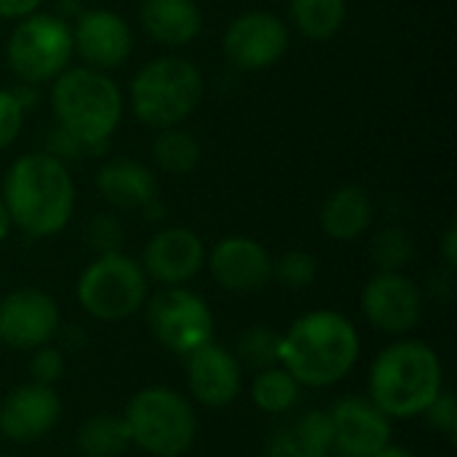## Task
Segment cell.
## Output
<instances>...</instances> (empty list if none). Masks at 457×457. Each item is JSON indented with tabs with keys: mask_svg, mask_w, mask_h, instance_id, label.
I'll return each mask as SVG.
<instances>
[{
	"mask_svg": "<svg viewBox=\"0 0 457 457\" xmlns=\"http://www.w3.org/2000/svg\"><path fill=\"white\" fill-rule=\"evenodd\" d=\"M46 0H0V19H8V21H19L35 11L43 8Z\"/></svg>",
	"mask_w": 457,
	"mask_h": 457,
	"instance_id": "cell-35",
	"label": "cell"
},
{
	"mask_svg": "<svg viewBox=\"0 0 457 457\" xmlns=\"http://www.w3.org/2000/svg\"><path fill=\"white\" fill-rule=\"evenodd\" d=\"M375 206L361 185H340L332 190L319 212L321 233L337 244H351L372 228Z\"/></svg>",
	"mask_w": 457,
	"mask_h": 457,
	"instance_id": "cell-21",
	"label": "cell"
},
{
	"mask_svg": "<svg viewBox=\"0 0 457 457\" xmlns=\"http://www.w3.org/2000/svg\"><path fill=\"white\" fill-rule=\"evenodd\" d=\"M415 257V238L402 225H388L378 230L370 241V260L378 270L399 273Z\"/></svg>",
	"mask_w": 457,
	"mask_h": 457,
	"instance_id": "cell-26",
	"label": "cell"
},
{
	"mask_svg": "<svg viewBox=\"0 0 457 457\" xmlns=\"http://www.w3.org/2000/svg\"><path fill=\"white\" fill-rule=\"evenodd\" d=\"M278 348H281V332L265 324H254L241 332L233 353L238 356L241 367L268 370L278 364Z\"/></svg>",
	"mask_w": 457,
	"mask_h": 457,
	"instance_id": "cell-27",
	"label": "cell"
},
{
	"mask_svg": "<svg viewBox=\"0 0 457 457\" xmlns=\"http://www.w3.org/2000/svg\"><path fill=\"white\" fill-rule=\"evenodd\" d=\"M62 332L59 303L35 287H21L0 297V343L13 351H35Z\"/></svg>",
	"mask_w": 457,
	"mask_h": 457,
	"instance_id": "cell-12",
	"label": "cell"
},
{
	"mask_svg": "<svg viewBox=\"0 0 457 457\" xmlns=\"http://www.w3.org/2000/svg\"><path fill=\"white\" fill-rule=\"evenodd\" d=\"M442 260L447 265V270H455L457 268V228L450 225L445 233H442Z\"/></svg>",
	"mask_w": 457,
	"mask_h": 457,
	"instance_id": "cell-36",
	"label": "cell"
},
{
	"mask_svg": "<svg viewBox=\"0 0 457 457\" xmlns=\"http://www.w3.org/2000/svg\"><path fill=\"white\" fill-rule=\"evenodd\" d=\"M0 198L11 225L27 238L59 236L75 214V179L64 161L46 150L19 155L5 177Z\"/></svg>",
	"mask_w": 457,
	"mask_h": 457,
	"instance_id": "cell-1",
	"label": "cell"
},
{
	"mask_svg": "<svg viewBox=\"0 0 457 457\" xmlns=\"http://www.w3.org/2000/svg\"><path fill=\"white\" fill-rule=\"evenodd\" d=\"M88 241H91V246L99 254L120 252V246H123V228H120V222L112 214H99L88 225Z\"/></svg>",
	"mask_w": 457,
	"mask_h": 457,
	"instance_id": "cell-33",
	"label": "cell"
},
{
	"mask_svg": "<svg viewBox=\"0 0 457 457\" xmlns=\"http://www.w3.org/2000/svg\"><path fill=\"white\" fill-rule=\"evenodd\" d=\"M62 420V399L54 386L24 383L0 402V434L13 445L46 439Z\"/></svg>",
	"mask_w": 457,
	"mask_h": 457,
	"instance_id": "cell-16",
	"label": "cell"
},
{
	"mask_svg": "<svg viewBox=\"0 0 457 457\" xmlns=\"http://www.w3.org/2000/svg\"><path fill=\"white\" fill-rule=\"evenodd\" d=\"M51 110L56 126L78 139L91 155H102L120 129L126 99L118 83L94 67H67L51 80Z\"/></svg>",
	"mask_w": 457,
	"mask_h": 457,
	"instance_id": "cell-4",
	"label": "cell"
},
{
	"mask_svg": "<svg viewBox=\"0 0 457 457\" xmlns=\"http://www.w3.org/2000/svg\"><path fill=\"white\" fill-rule=\"evenodd\" d=\"M123 420L131 445L150 457H182L198 436V418L187 396L169 386H147L137 391Z\"/></svg>",
	"mask_w": 457,
	"mask_h": 457,
	"instance_id": "cell-6",
	"label": "cell"
},
{
	"mask_svg": "<svg viewBox=\"0 0 457 457\" xmlns=\"http://www.w3.org/2000/svg\"><path fill=\"white\" fill-rule=\"evenodd\" d=\"M335 445L340 457H372L391 442L394 420L370 396H345L332 410Z\"/></svg>",
	"mask_w": 457,
	"mask_h": 457,
	"instance_id": "cell-18",
	"label": "cell"
},
{
	"mask_svg": "<svg viewBox=\"0 0 457 457\" xmlns=\"http://www.w3.org/2000/svg\"><path fill=\"white\" fill-rule=\"evenodd\" d=\"M292 434H295L303 445H308L311 450H316L319 455L329 457L332 445H335V428H332L329 410H308V412H303V415L295 420Z\"/></svg>",
	"mask_w": 457,
	"mask_h": 457,
	"instance_id": "cell-29",
	"label": "cell"
},
{
	"mask_svg": "<svg viewBox=\"0 0 457 457\" xmlns=\"http://www.w3.org/2000/svg\"><path fill=\"white\" fill-rule=\"evenodd\" d=\"M273 278L287 289H305L319 278V262L311 252L292 249L273 262Z\"/></svg>",
	"mask_w": 457,
	"mask_h": 457,
	"instance_id": "cell-28",
	"label": "cell"
},
{
	"mask_svg": "<svg viewBox=\"0 0 457 457\" xmlns=\"http://www.w3.org/2000/svg\"><path fill=\"white\" fill-rule=\"evenodd\" d=\"M185 372H187V391L193 402H198L201 407L220 410L241 396L244 367L230 348L214 340L185 356Z\"/></svg>",
	"mask_w": 457,
	"mask_h": 457,
	"instance_id": "cell-17",
	"label": "cell"
},
{
	"mask_svg": "<svg viewBox=\"0 0 457 457\" xmlns=\"http://www.w3.org/2000/svg\"><path fill=\"white\" fill-rule=\"evenodd\" d=\"M75 297L80 311L94 321L118 324L145 308L150 297V281L134 257L123 252H107L96 254L80 270Z\"/></svg>",
	"mask_w": 457,
	"mask_h": 457,
	"instance_id": "cell-7",
	"label": "cell"
},
{
	"mask_svg": "<svg viewBox=\"0 0 457 457\" xmlns=\"http://www.w3.org/2000/svg\"><path fill=\"white\" fill-rule=\"evenodd\" d=\"M361 356L356 324L329 308H316L281 332L278 364L303 388H329L351 375Z\"/></svg>",
	"mask_w": 457,
	"mask_h": 457,
	"instance_id": "cell-2",
	"label": "cell"
},
{
	"mask_svg": "<svg viewBox=\"0 0 457 457\" xmlns=\"http://www.w3.org/2000/svg\"><path fill=\"white\" fill-rule=\"evenodd\" d=\"M204 102V75L182 56H158L145 62L129 86L134 118L147 129L182 126Z\"/></svg>",
	"mask_w": 457,
	"mask_h": 457,
	"instance_id": "cell-5",
	"label": "cell"
},
{
	"mask_svg": "<svg viewBox=\"0 0 457 457\" xmlns=\"http://www.w3.org/2000/svg\"><path fill=\"white\" fill-rule=\"evenodd\" d=\"M249 399L265 415H287L300 404L303 386L281 364H276L268 370H257L249 388Z\"/></svg>",
	"mask_w": 457,
	"mask_h": 457,
	"instance_id": "cell-25",
	"label": "cell"
},
{
	"mask_svg": "<svg viewBox=\"0 0 457 457\" xmlns=\"http://www.w3.org/2000/svg\"><path fill=\"white\" fill-rule=\"evenodd\" d=\"M345 16L348 0H289V21L313 43L335 37L343 29Z\"/></svg>",
	"mask_w": 457,
	"mask_h": 457,
	"instance_id": "cell-23",
	"label": "cell"
},
{
	"mask_svg": "<svg viewBox=\"0 0 457 457\" xmlns=\"http://www.w3.org/2000/svg\"><path fill=\"white\" fill-rule=\"evenodd\" d=\"M423 418H426V423H428L436 434H442L445 439L455 442L457 402H455V394H453L450 388H445V391H442V394L428 404V410L423 412Z\"/></svg>",
	"mask_w": 457,
	"mask_h": 457,
	"instance_id": "cell-32",
	"label": "cell"
},
{
	"mask_svg": "<svg viewBox=\"0 0 457 457\" xmlns=\"http://www.w3.org/2000/svg\"><path fill=\"white\" fill-rule=\"evenodd\" d=\"M72 27L59 13L35 11L19 19L5 40L8 70L27 86L51 83L72 62Z\"/></svg>",
	"mask_w": 457,
	"mask_h": 457,
	"instance_id": "cell-8",
	"label": "cell"
},
{
	"mask_svg": "<svg viewBox=\"0 0 457 457\" xmlns=\"http://www.w3.org/2000/svg\"><path fill=\"white\" fill-rule=\"evenodd\" d=\"M96 190L110 206L134 212L155 198L158 179L155 171L137 158H110L96 171Z\"/></svg>",
	"mask_w": 457,
	"mask_h": 457,
	"instance_id": "cell-20",
	"label": "cell"
},
{
	"mask_svg": "<svg viewBox=\"0 0 457 457\" xmlns=\"http://www.w3.org/2000/svg\"><path fill=\"white\" fill-rule=\"evenodd\" d=\"M72 46L86 67L110 72L129 62L134 51V32L126 16L112 8H88L75 16Z\"/></svg>",
	"mask_w": 457,
	"mask_h": 457,
	"instance_id": "cell-14",
	"label": "cell"
},
{
	"mask_svg": "<svg viewBox=\"0 0 457 457\" xmlns=\"http://www.w3.org/2000/svg\"><path fill=\"white\" fill-rule=\"evenodd\" d=\"M445 391V367L439 353L415 337H396L386 345L367 378V396L391 418H423L428 404Z\"/></svg>",
	"mask_w": 457,
	"mask_h": 457,
	"instance_id": "cell-3",
	"label": "cell"
},
{
	"mask_svg": "<svg viewBox=\"0 0 457 457\" xmlns=\"http://www.w3.org/2000/svg\"><path fill=\"white\" fill-rule=\"evenodd\" d=\"M206 268L214 284L230 295H257L273 281V257L252 236L220 238L206 252Z\"/></svg>",
	"mask_w": 457,
	"mask_h": 457,
	"instance_id": "cell-13",
	"label": "cell"
},
{
	"mask_svg": "<svg viewBox=\"0 0 457 457\" xmlns=\"http://www.w3.org/2000/svg\"><path fill=\"white\" fill-rule=\"evenodd\" d=\"M361 313L372 329L388 337H407L426 313V295L404 270H378L361 289Z\"/></svg>",
	"mask_w": 457,
	"mask_h": 457,
	"instance_id": "cell-10",
	"label": "cell"
},
{
	"mask_svg": "<svg viewBox=\"0 0 457 457\" xmlns=\"http://www.w3.org/2000/svg\"><path fill=\"white\" fill-rule=\"evenodd\" d=\"M372 457H415L407 447H402V445H394V442H388L383 450H378Z\"/></svg>",
	"mask_w": 457,
	"mask_h": 457,
	"instance_id": "cell-37",
	"label": "cell"
},
{
	"mask_svg": "<svg viewBox=\"0 0 457 457\" xmlns=\"http://www.w3.org/2000/svg\"><path fill=\"white\" fill-rule=\"evenodd\" d=\"M24 115L27 110L21 107L13 88H0V153L19 139L24 129Z\"/></svg>",
	"mask_w": 457,
	"mask_h": 457,
	"instance_id": "cell-31",
	"label": "cell"
},
{
	"mask_svg": "<svg viewBox=\"0 0 457 457\" xmlns=\"http://www.w3.org/2000/svg\"><path fill=\"white\" fill-rule=\"evenodd\" d=\"M150 335L171 353L190 356L214 340V313L209 303L187 287H163L145 303Z\"/></svg>",
	"mask_w": 457,
	"mask_h": 457,
	"instance_id": "cell-9",
	"label": "cell"
},
{
	"mask_svg": "<svg viewBox=\"0 0 457 457\" xmlns=\"http://www.w3.org/2000/svg\"><path fill=\"white\" fill-rule=\"evenodd\" d=\"M29 364H27V372H29V380L32 383H40V386H56L67 370V359H64V351L54 343L48 345H40L35 351H29Z\"/></svg>",
	"mask_w": 457,
	"mask_h": 457,
	"instance_id": "cell-30",
	"label": "cell"
},
{
	"mask_svg": "<svg viewBox=\"0 0 457 457\" xmlns=\"http://www.w3.org/2000/svg\"><path fill=\"white\" fill-rule=\"evenodd\" d=\"M75 445L83 457H120L131 447V436L123 415L96 412L80 423Z\"/></svg>",
	"mask_w": 457,
	"mask_h": 457,
	"instance_id": "cell-22",
	"label": "cell"
},
{
	"mask_svg": "<svg viewBox=\"0 0 457 457\" xmlns=\"http://www.w3.org/2000/svg\"><path fill=\"white\" fill-rule=\"evenodd\" d=\"M137 19L142 32L166 48H185L204 29V16L195 0H139Z\"/></svg>",
	"mask_w": 457,
	"mask_h": 457,
	"instance_id": "cell-19",
	"label": "cell"
},
{
	"mask_svg": "<svg viewBox=\"0 0 457 457\" xmlns=\"http://www.w3.org/2000/svg\"><path fill=\"white\" fill-rule=\"evenodd\" d=\"M150 155L158 171L171 177H187L201 163V142L182 126L161 129L150 145Z\"/></svg>",
	"mask_w": 457,
	"mask_h": 457,
	"instance_id": "cell-24",
	"label": "cell"
},
{
	"mask_svg": "<svg viewBox=\"0 0 457 457\" xmlns=\"http://www.w3.org/2000/svg\"><path fill=\"white\" fill-rule=\"evenodd\" d=\"M265 457H324L319 455L316 450H311L308 445H303L292 428H284V431H276L265 447Z\"/></svg>",
	"mask_w": 457,
	"mask_h": 457,
	"instance_id": "cell-34",
	"label": "cell"
},
{
	"mask_svg": "<svg viewBox=\"0 0 457 457\" xmlns=\"http://www.w3.org/2000/svg\"><path fill=\"white\" fill-rule=\"evenodd\" d=\"M139 265L147 281L161 287H187L206 268V244L195 230L171 225L150 236Z\"/></svg>",
	"mask_w": 457,
	"mask_h": 457,
	"instance_id": "cell-15",
	"label": "cell"
},
{
	"mask_svg": "<svg viewBox=\"0 0 457 457\" xmlns=\"http://www.w3.org/2000/svg\"><path fill=\"white\" fill-rule=\"evenodd\" d=\"M289 51L287 21L262 8L244 11L230 19L222 35L225 59L244 72H265L276 67Z\"/></svg>",
	"mask_w": 457,
	"mask_h": 457,
	"instance_id": "cell-11",
	"label": "cell"
},
{
	"mask_svg": "<svg viewBox=\"0 0 457 457\" xmlns=\"http://www.w3.org/2000/svg\"><path fill=\"white\" fill-rule=\"evenodd\" d=\"M0 457H11V455H0Z\"/></svg>",
	"mask_w": 457,
	"mask_h": 457,
	"instance_id": "cell-39",
	"label": "cell"
},
{
	"mask_svg": "<svg viewBox=\"0 0 457 457\" xmlns=\"http://www.w3.org/2000/svg\"><path fill=\"white\" fill-rule=\"evenodd\" d=\"M11 230H13V225H11L8 209H5V204H3V198H0V244L11 236Z\"/></svg>",
	"mask_w": 457,
	"mask_h": 457,
	"instance_id": "cell-38",
	"label": "cell"
}]
</instances>
